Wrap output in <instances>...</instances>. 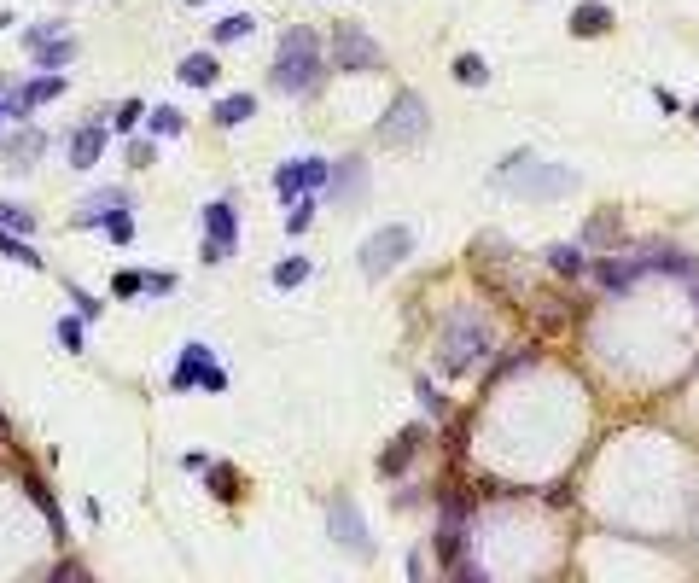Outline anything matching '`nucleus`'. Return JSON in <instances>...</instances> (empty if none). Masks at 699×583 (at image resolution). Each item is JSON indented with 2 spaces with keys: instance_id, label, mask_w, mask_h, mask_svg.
Listing matches in <instances>:
<instances>
[{
  "instance_id": "2",
  "label": "nucleus",
  "mask_w": 699,
  "mask_h": 583,
  "mask_svg": "<svg viewBox=\"0 0 699 583\" xmlns=\"http://www.w3.org/2000/svg\"><path fill=\"white\" fill-rule=\"evenodd\" d=\"M496 181L507 187V193H519V199H566L571 187H577V170H566V164H542L536 152H513V158L496 170Z\"/></svg>"
},
{
  "instance_id": "17",
  "label": "nucleus",
  "mask_w": 699,
  "mask_h": 583,
  "mask_svg": "<svg viewBox=\"0 0 699 583\" xmlns=\"http://www.w3.org/2000/svg\"><path fill=\"white\" fill-rule=\"evenodd\" d=\"M548 269L566 280L589 275V245H548Z\"/></svg>"
},
{
  "instance_id": "18",
  "label": "nucleus",
  "mask_w": 699,
  "mask_h": 583,
  "mask_svg": "<svg viewBox=\"0 0 699 583\" xmlns=\"http://www.w3.org/2000/svg\"><path fill=\"white\" fill-rule=\"evenodd\" d=\"M414 449H420V426H408V432H402L397 444H391L385 455H379V473H385V479H397L402 467L414 461Z\"/></svg>"
},
{
  "instance_id": "6",
  "label": "nucleus",
  "mask_w": 699,
  "mask_h": 583,
  "mask_svg": "<svg viewBox=\"0 0 699 583\" xmlns=\"http://www.w3.org/2000/svg\"><path fill=\"white\" fill-rule=\"evenodd\" d=\"M169 391H228V374H222V362L210 356V344H181V362H175V374H169Z\"/></svg>"
},
{
  "instance_id": "31",
  "label": "nucleus",
  "mask_w": 699,
  "mask_h": 583,
  "mask_svg": "<svg viewBox=\"0 0 699 583\" xmlns=\"http://www.w3.org/2000/svg\"><path fill=\"white\" fill-rule=\"evenodd\" d=\"M612 240H618V216H595L583 228V245H612Z\"/></svg>"
},
{
  "instance_id": "28",
  "label": "nucleus",
  "mask_w": 699,
  "mask_h": 583,
  "mask_svg": "<svg viewBox=\"0 0 699 583\" xmlns=\"http://www.w3.org/2000/svg\"><path fill=\"white\" fill-rule=\"evenodd\" d=\"M251 30H257V18H251V12H228V18L216 24V41L228 47V41H245V35H251Z\"/></svg>"
},
{
  "instance_id": "10",
  "label": "nucleus",
  "mask_w": 699,
  "mask_h": 583,
  "mask_svg": "<svg viewBox=\"0 0 699 583\" xmlns=\"http://www.w3.org/2000/svg\"><path fill=\"white\" fill-rule=\"evenodd\" d=\"M327 531H333V543H338V549H350L356 560H367V554H373L367 519H362V508H356L350 496H333V502H327Z\"/></svg>"
},
{
  "instance_id": "15",
  "label": "nucleus",
  "mask_w": 699,
  "mask_h": 583,
  "mask_svg": "<svg viewBox=\"0 0 699 583\" xmlns=\"http://www.w3.org/2000/svg\"><path fill=\"white\" fill-rule=\"evenodd\" d=\"M362 193H367L362 158H338L333 164V199H362Z\"/></svg>"
},
{
  "instance_id": "20",
  "label": "nucleus",
  "mask_w": 699,
  "mask_h": 583,
  "mask_svg": "<svg viewBox=\"0 0 699 583\" xmlns=\"http://www.w3.org/2000/svg\"><path fill=\"white\" fill-rule=\"evenodd\" d=\"M210 117H216V129H239L245 117H257V100L251 94H228V100L210 105Z\"/></svg>"
},
{
  "instance_id": "12",
  "label": "nucleus",
  "mask_w": 699,
  "mask_h": 583,
  "mask_svg": "<svg viewBox=\"0 0 699 583\" xmlns=\"http://www.w3.org/2000/svg\"><path fill=\"white\" fill-rule=\"evenodd\" d=\"M105 152V129L100 123H82V129H70L65 135V164L70 170H94Z\"/></svg>"
},
{
  "instance_id": "24",
  "label": "nucleus",
  "mask_w": 699,
  "mask_h": 583,
  "mask_svg": "<svg viewBox=\"0 0 699 583\" xmlns=\"http://www.w3.org/2000/svg\"><path fill=\"white\" fill-rule=\"evenodd\" d=\"M309 275H315L309 257H286V263H274V292H298Z\"/></svg>"
},
{
  "instance_id": "13",
  "label": "nucleus",
  "mask_w": 699,
  "mask_h": 583,
  "mask_svg": "<svg viewBox=\"0 0 699 583\" xmlns=\"http://www.w3.org/2000/svg\"><path fill=\"white\" fill-rule=\"evenodd\" d=\"M589 275H595L600 286H606V292H630V286H635L641 275H647V269H641V257L618 251V257H606V263H589Z\"/></svg>"
},
{
  "instance_id": "8",
  "label": "nucleus",
  "mask_w": 699,
  "mask_h": 583,
  "mask_svg": "<svg viewBox=\"0 0 699 583\" xmlns=\"http://www.w3.org/2000/svg\"><path fill=\"white\" fill-rule=\"evenodd\" d=\"M239 251V210L233 199H210L204 205V263H228Z\"/></svg>"
},
{
  "instance_id": "40",
  "label": "nucleus",
  "mask_w": 699,
  "mask_h": 583,
  "mask_svg": "<svg viewBox=\"0 0 699 583\" xmlns=\"http://www.w3.org/2000/svg\"><path fill=\"white\" fill-rule=\"evenodd\" d=\"M6 438H12V426H6V414H0V444H6Z\"/></svg>"
},
{
  "instance_id": "25",
  "label": "nucleus",
  "mask_w": 699,
  "mask_h": 583,
  "mask_svg": "<svg viewBox=\"0 0 699 583\" xmlns=\"http://www.w3.org/2000/svg\"><path fill=\"white\" fill-rule=\"evenodd\" d=\"M146 123H152V135H158V140H175L181 129H187V117H181L175 105H158V111H146Z\"/></svg>"
},
{
  "instance_id": "3",
  "label": "nucleus",
  "mask_w": 699,
  "mask_h": 583,
  "mask_svg": "<svg viewBox=\"0 0 699 583\" xmlns=\"http://www.w3.org/2000/svg\"><path fill=\"white\" fill-rule=\"evenodd\" d=\"M484 356H490V327H484V315H478V309H455L449 327H443V339H437V368H443V374H466V368H478Z\"/></svg>"
},
{
  "instance_id": "14",
  "label": "nucleus",
  "mask_w": 699,
  "mask_h": 583,
  "mask_svg": "<svg viewBox=\"0 0 699 583\" xmlns=\"http://www.w3.org/2000/svg\"><path fill=\"white\" fill-rule=\"evenodd\" d=\"M41 146H47V140H41V129H24V135H12L6 146H0V170L24 175L35 158H41Z\"/></svg>"
},
{
  "instance_id": "34",
  "label": "nucleus",
  "mask_w": 699,
  "mask_h": 583,
  "mask_svg": "<svg viewBox=\"0 0 699 583\" xmlns=\"http://www.w3.org/2000/svg\"><path fill=\"white\" fill-rule=\"evenodd\" d=\"M140 292H146V275H134V269H123L111 280V298H140Z\"/></svg>"
},
{
  "instance_id": "33",
  "label": "nucleus",
  "mask_w": 699,
  "mask_h": 583,
  "mask_svg": "<svg viewBox=\"0 0 699 583\" xmlns=\"http://www.w3.org/2000/svg\"><path fill=\"white\" fill-rule=\"evenodd\" d=\"M0 228H12V234H30L35 216H30L24 205H0Z\"/></svg>"
},
{
  "instance_id": "16",
  "label": "nucleus",
  "mask_w": 699,
  "mask_h": 583,
  "mask_svg": "<svg viewBox=\"0 0 699 583\" xmlns=\"http://www.w3.org/2000/svg\"><path fill=\"white\" fill-rule=\"evenodd\" d=\"M24 490H30V502L41 508V519H47V531H53V543H70V531H65V514H59V502L47 496V484L41 479H24Z\"/></svg>"
},
{
  "instance_id": "39",
  "label": "nucleus",
  "mask_w": 699,
  "mask_h": 583,
  "mask_svg": "<svg viewBox=\"0 0 699 583\" xmlns=\"http://www.w3.org/2000/svg\"><path fill=\"white\" fill-rule=\"evenodd\" d=\"M146 292H158V298H164V292H175V275H146Z\"/></svg>"
},
{
  "instance_id": "21",
  "label": "nucleus",
  "mask_w": 699,
  "mask_h": 583,
  "mask_svg": "<svg viewBox=\"0 0 699 583\" xmlns=\"http://www.w3.org/2000/svg\"><path fill=\"white\" fill-rule=\"evenodd\" d=\"M123 205H129V193L105 187V193H94V199L82 205V216H76V222H82V228H105V216H111V210H123Z\"/></svg>"
},
{
  "instance_id": "30",
  "label": "nucleus",
  "mask_w": 699,
  "mask_h": 583,
  "mask_svg": "<svg viewBox=\"0 0 699 583\" xmlns=\"http://www.w3.org/2000/svg\"><path fill=\"white\" fill-rule=\"evenodd\" d=\"M315 222V193H303V199H292V210H286V234H303Z\"/></svg>"
},
{
  "instance_id": "32",
  "label": "nucleus",
  "mask_w": 699,
  "mask_h": 583,
  "mask_svg": "<svg viewBox=\"0 0 699 583\" xmlns=\"http://www.w3.org/2000/svg\"><path fill=\"white\" fill-rule=\"evenodd\" d=\"M105 234H111L117 245H129V240H134V216H129V205H123V210H111V216H105Z\"/></svg>"
},
{
  "instance_id": "23",
  "label": "nucleus",
  "mask_w": 699,
  "mask_h": 583,
  "mask_svg": "<svg viewBox=\"0 0 699 583\" xmlns=\"http://www.w3.org/2000/svg\"><path fill=\"white\" fill-rule=\"evenodd\" d=\"M606 30H612V6L589 0V6H577V12H571V35H606Z\"/></svg>"
},
{
  "instance_id": "35",
  "label": "nucleus",
  "mask_w": 699,
  "mask_h": 583,
  "mask_svg": "<svg viewBox=\"0 0 699 583\" xmlns=\"http://www.w3.org/2000/svg\"><path fill=\"white\" fill-rule=\"evenodd\" d=\"M140 117H146V105H140V100H123V105H117V117H111V123H117V135H129V129L140 123Z\"/></svg>"
},
{
  "instance_id": "22",
  "label": "nucleus",
  "mask_w": 699,
  "mask_h": 583,
  "mask_svg": "<svg viewBox=\"0 0 699 583\" xmlns=\"http://www.w3.org/2000/svg\"><path fill=\"white\" fill-rule=\"evenodd\" d=\"M30 53H35V65L41 70H59V65L76 59V41H70V35H47V41H35Z\"/></svg>"
},
{
  "instance_id": "1",
  "label": "nucleus",
  "mask_w": 699,
  "mask_h": 583,
  "mask_svg": "<svg viewBox=\"0 0 699 583\" xmlns=\"http://www.w3.org/2000/svg\"><path fill=\"white\" fill-rule=\"evenodd\" d=\"M321 76H327V65H321V35L292 24V30L280 35V47H274V88L280 94H315Z\"/></svg>"
},
{
  "instance_id": "26",
  "label": "nucleus",
  "mask_w": 699,
  "mask_h": 583,
  "mask_svg": "<svg viewBox=\"0 0 699 583\" xmlns=\"http://www.w3.org/2000/svg\"><path fill=\"white\" fill-rule=\"evenodd\" d=\"M0 257H6V263H24V269H41V257H35L30 234H24V240H12V234L0 228Z\"/></svg>"
},
{
  "instance_id": "38",
  "label": "nucleus",
  "mask_w": 699,
  "mask_h": 583,
  "mask_svg": "<svg viewBox=\"0 0 699 583\" xmlns=\"http://www.w3.org/2000/svg\"><path fill=\"white\" fill-rule=\"evenodd\" d=\"M420 403H426V414H443V409H449V403L437 397V385H432V379H420Z\"/></svg>"
},
{
  "instance_id": "43",
  "label": "nucleus",
  "mask_w": 699,
  "mask_h": 583,
  "mask_svg": "<svg viewBox=\"0 0 699 583\" xmlns=\"http://www.w3.org/2000/svg\"><path fill=\"white\" fill-rule=\"evenodd\" d=\"M0 117H6V94H0Z\"/></svg>"
},
{
  "instance_id": "44",
  "label": "nucleus",
  "mask_w": 699,
  "mask_h": 583,
  "mask_svg": "<svg viewBox=\"0 0 699 583\" xmlns=\"http://www.w3.org/2000/svg\"><path fill=\"white\" fill-rule=\"evenodd\" d=\"M694 304H699V280H694Z\"/></svg>"
},
{
  "instance_id": "27",
  "label": "nucleus",
  "mask_w": 699,
  "mask_h": 583,
  "mask_svg": "<svg viewBox=\"0 0 699 583\" xmlns=\"http://www.w3.org/2000/svg\"><path fill=\"white\" fill-rule=\"evenodd\" d=\"M455 82H461V88H484V82H490V65H484L478 53H461V59H455Z\"/></svg>"
},
{
  "instance_id": "7",
  "label": "nucleus",
  "mask_w": 699,
  "mask_h": 583,
  "mask_svg": "<svg viewBox=\"0 0 699 583\" xmlns=\"http://www.w3.org/2000/svg\"><path fill=\"white\" fill-rule=\"evenodd\" d=\"M333 65L356 70V76H373V70H385V47H379L362 24H338L333 30Z\"/></svg>"
},
{
  "instance_id": "36",
  "label": "nucleus",
  "mask_w": 699,
  "mask_h": 583,
  "mask_svg": "<svg viewBox=\"0 0 699 583\" xmlns=\"http://www.w3.org/2000/svg\"><path fill=\"white\" fill-rule=\"evenodd\" d=\"M70 304H76V315H82V321H94V315H100V298H94V292H82V286H70Z\"/></svg>"
},
{
  "instance_id": "41",
  "label": "nucleus",
  "mask_w": 699,
  "mask_h": 583,
  "mask_svg": "<svg viewBox=\"0 0 699 583\" xmlns=\"http://www.w3.org/2000/svg\"><path fill=\"white\" fill-rule=\"evenodd\" d=\"M688 111H694V123H699V100H694V105H688Z\"/></svg>"
},
{
  "instance_id": "19",
  "label": "nucleus",
  "mask_w": 699,
  "mask_h": 583,
  "mask_svg": "<svg viewBox=\"0 0 699 583\" xmlns=\"http://www.w3.org/2000/svg\"><path fill=\"white\" fill-rule=\"evenodd\" d=\"M175 76H181L187 88H210V82L222 76V65H216V53H187V59H181V70H175Z\"/></svg>"
},
{
  "instance_id": "29",
  "label": "nucleus",
  "mask_w": 699,
  "mask_h": 583,
  "mask_svg": "<svg viewBox=\"0 0 699 583\" xmlns=\"http://www.w3.org/2000/svg\"><path fill=\"white\" fill-rule=\"evenodd\" d=\"M210 490H216V502H233L239 496V473H233L228 461H210Z\"/></svg>"
},
{
  "instance_id": "11",
  "label": "nucleus",
  "mask_w": 699,
  "mask_h": 583,
  "mask_svg": "<svg viewBox=\"0 0 699 583\" xmlns=\"http://www.w3.org/2000/svg\"><path fill=\"white\" fill-rule=\"evenodd\" d=\"M59 94H65V76H59V70H47V76H35V82H24V88H12V94H6V117H30L35 105L59 100Z\"/></svg>"
},
{
  "instance_id": "4",
  "label": "nucleus",
  "mask_w": 699,
  "mask_h": 583,
  "mask_svg": "<svg viewBox=\"0 0 699 583\" xmlns=\"http://www.w3.org/2000/svg\"><path fill=\"white\" fill-rule=\"evenodd\" d=\"M408 251H414V228H402V222H385V228H373L362 240V275L367 280H385L391 269H402L408 263Z\"/></svg>"
},
{
  "instance_id": "37",
  "label": "nucleus",
  "mask_w": 699,
  "mask_h": 583,
  "mask_svg": "<svg viewBox=\"0 0 699 583\" xmlns=\"http://www.w3.org/2000/svg\"><path fill=\"white\" fill-rule=\"evenodd\" d=\"M59 344L76 356V350H82V321H70V315H65V321H59Z\"/></svg>"
},
{
  "instance_id": "5",
  "label": "nucleus",
  "mask_w": 699,
  "mask_h": 583,
  "mask_svg": "<svg viewBox=\"0 0 699 583\" xmlns=\"http://www.w3.org/2000/svg\"><path fill=\"white\" fill-rule=\"evenodd\" d=\"M426 135H432V117H426V100H420L414 88H402L397 100H391V111L379 117V140H385V146H420Z\"/></svg>"
},
{
  "instance_id": "9",
  "label": "nucleus",
  "mask_w": 699,
  "mask_h": 583,
  "mask_svg": "<svg viewBox=\"0 0 699 583\" xmlns=\"http://www.w3.org/2000/svg\"><path fill=\"white\" fill-rule=\"evenodd\" d=\"M327 181H333V164H327V158H286V164L274 170V193L292 205L303 193H321Z\"/></svg>"
},
{
  "instance_id": "42",
  "label": "nucleus",
  "mask_w": 699,
  "mask_h": 583,
  "mask_svg": "<svg viewBox=\"0 0 699 583\" xmlns=\"http://www.w3.org/2000/svg\"><path fill=\"white\" fill-rule=\"evenodd\" d=\"M181 6H204V0H181Z\"/></svg>"
}]
</instances>
